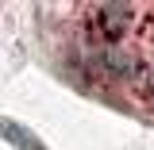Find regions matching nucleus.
<instances>
[{
	"label": "nucleus",
	"instance_id": "1",
	"mask_svg": "<svg viewBox=\"0 0 154 150\" xmlns=\"http://www.w3.org/2000/svg\"><path fill=\"white\" fill-rule=\"evenodd\" d=\"M146 62L131 42H89L81 46V66L85 73L100 85H139L146 73Z\"/></svg>",
	"mask_w": 154,
	"mask_h": 150
},
{
	"label": "nucleus",
	"instance_id": "2",
	"mask_svg": "<svg viewBox=\"0 0 154 150\" xmlns=\"http://www.w3.org/2000/svg\"><path fill=\"white\" fill-rule=\"evenodd\" d=\"M146 12L135 4H96L85 12V38L89 42H131L143 31Z\"/></svg>",
	"mask_w": 154,
	"mask_h": 150
},
{
	"label": "nucleus",
	"instance_id": "3",
	"mask_svg": "<svg viewBox=\"0 0 154 150\" xmlns=\"http://www.w3.org/2000/svg\"><path fill=\"white\" fill-rule=\"evenodd\" d=\"M0 135H4V139H8L16 150H46V146L35 139V135L27 131V127H19L16 119H0Z\"/></svg>",
	"mask_w": 154,
	"mask_h": 150
},
{
	"label": "nucleus",
	"instance_id": "4",
	"mask_svg": "<svg viewBox=\"0 0 154 150\" xmlns=\"http://www.w3.org/2000/svg\"><path fill=\"white\" fill-rule=\"evenodd\" d=\"M139 89H143V96L154 104V62H146V73H143V81H139Z\"/></svg>",
	"mask_w": 154,
	"mask_h": 150
}]
</instances>
